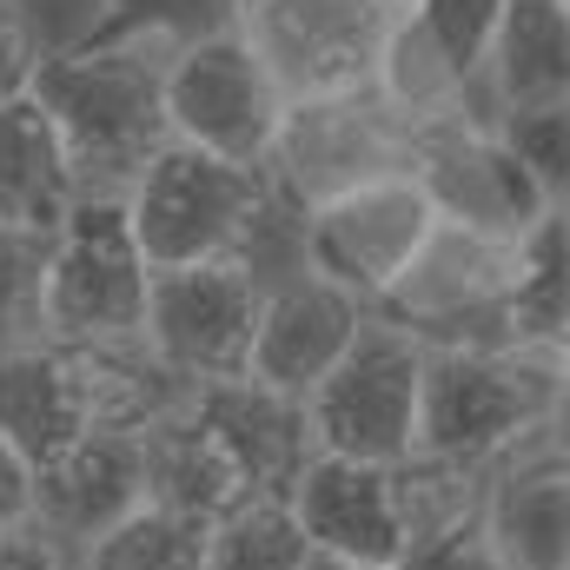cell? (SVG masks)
<instances>
[{
    "instance_id": "14",
    "label": "cell",
    "mask_w": 570,
    "mask_h": 570,
    "mask_svg": "<svg viewBox=\"0 0 570 570\" xmlns=\"http://www.w3.org/2000/svg\"><path fill=\"white\" fill-rule=\"evenodd\" d=\"M292 524L305 531L312 558L325 564H358V570H392L405 558L399 504H392V464H352L312 451V464L285 491Z\"/></svg>"
},
{
    "instance_id": "5",
    "label": "cell",
    "mask_w": 570,
    "mask_h": 570,
    "mask_svg": "<svg viewBox=\"0 0 570 570\" xmlns=\"http://www.w3.org/2000/svg\"><path fill=\"white\" fill-rule=\"evenodd\" d=\"M146 292H153V273L127 233L120 199H80L73 219L47 239L33 338H47V345H134L146 318Z\"/></svg>"
},
{
    "instance_id": "28",
    "label": "cell",
    "mask_w": 570,
    "mask_h": 570,
    "mask_svg": "<svg viewBox=\"0 0 570 570\" xmlns=\"http://www.w3.org/2000/svg\"><path fill=\"white\" fill-rule=\"evenodd\" d=\"M40 259L47 246L0 226V352L33 338V298H40Z\"/></svg>"
},
{
    "instance_id": "12",
    "label": "cell",
    "mask_w": 570,
    "mask_h": 570,
    "mask_svg": "<svg viewBox=\"0 0 570 570\" xmlns=\"http://www.w3.org/2000/svg\"><path fill=\"white\" fill-rule=\"evenodd\" d=\"M412 179L425 186L431 213H438L444 226H471V233H491V239H524L544 213H558V206L531 186V173L504 153L498 127H491L478 107L419 127Z\"/></svg>"
},
{
    "instance_id": "29",
    "label": "cell",
    "mask_w": 570,
    "mask_h": 570,
    "mask_svg": "<svg viewBox=\"0 0 570 570\" xmlns=\"http://www.w3.org/2000/svg\"><path fill=\"white\" fill-rule=\"evenodd\" d=\"M47 60V33L27 0H0V107L33 94V73Z\"/></svg>"
},
{
    "instance_id": "2",
    "label": "cell",
    "mask_w": 570,
    "mask_h": 570,
    "mask_svg": "<svg viewBox=\"0 0 570 570\" xmlns=\"http://www.w3.org/2000/svg\"><path fill=\"white\" fill-rule=\"evenodd\" d=\"M120 213H127L146 273H179V266H213V259L273 266V233H292L259 166H233V159L173 140L120 193Z\"/></svg>"
},
{
    "instance_id": "34",
    "label": "cell",
    "mask_w": 570,
    "mask_h": 570,
    "mask_svg": "<svg viewBox=\"0 0 570 570\" xmlns=\"http://www.w3.org/2000/svg\"><path fill=\"white\" fill-rule=\"evenodd\" d=\"M312 570H358V564H325V558H312Z\"/></svg>"
},
{
    "instance_id": "30",
    "label": "cell",
    "mask_w": 570,
    "mask_h": 570,
    "mask_svg": "<svg viewBox=\"0 0 570 570\" xmlns=\"http://www.w3.org/2000/svg\"><path fill=\"white\" fill-rule=\"evenodd\" d=\"M392 570H504V564H498V551H491L484 524L471 518V524H464V531H451V538L412 544V551H405Z\"/></svg>"
},
{
    "instance_id": "20",
    "label": "cell",
    "mask_w": 570,
    "mask_h": 570,
    "mask_svg": "<svg viewBox=\"0 0 570 570\" xmlns=\"http://www.w3.org/2000/svg\"><path fill=\"white\" fill-rule=\"evenodd\" d=\"M0 438L27 464H47L67 444L94 438L87 412H80V392H73V365L60 345L27 338V345L0 352Z\"/></svg>"
},
{
    "instance_id": "16",
    "label": "cell",
    "mask_w": 570,
    "mask_h": 570,
    "mask_svg": "<svg viewBox=\"0 0 570 570\" xmlns=\"http://www.w3.org/2000/svg\"><path fill=\"white\" fill-rule=\"evenodd\" d=\"M134 504H146L140 438H80L60 458L33 464V524L60 538L73 558Z\"/></svg>"
},
{
    "instance_id": "15",
    "label": "cell",
    "mask_w": 570,
    "mask_h": 570,
    "mask_svg": "<svg viewBox=\"0 0 570 570\" xmlns=\"http://www.w3.org/2000/svg\"><path fill=\"white\" fill-rule=\"evenodd\" d=\"M478 524L504 570H570V451L544 431L484 471Z\"/></svg>"
},
{
    "instance_id": "8",
    "label": "cell",
    "mask_w": 570,
    "mask_h": 570,
    "mask_svg": "<svg viewBox=\"0 0 570 570\" xmlns=\"http://www.w3.org/2000/svg\"><path fill=\"white\" fill-rule=\"evenodd\" d=\"M259 292H266V266L259 259H213V266L153 273L140 345L179 392H206V385L246 379Z\"/></svg>"
},
{
    "instance_id": "22",
    "label": "cell",
    "mask_w": 570,
    "mask_h": 570,
    "mask_svg": "<svg viewBox=\"0 0 570 570\" xmlns=\"http://www.w3.org/2000/svg\"><path fill=\"white\" fill-rule=\"evenodd\" d=\"M73 570H206V524L166 504H134L73 558Z\"/></svg>"
},
{
    "instance_id": "17",
    "label": "cell",
    "mask_w": 570,
    "mask_h": 570,
    "mask_svg": "<svg viewBox=\"0 0 570 570\" xmlns=\"http://www.w3.org/2000/svg\"><path fill=\"white\" fill-rule=\"evenodd\" d=\"M186 412L213 431V444L233 458V471H239V484L253 498H285L292 478L312 464L305 405L279 399V392H259L253 379H226V385L186 392Z\"/></svg>"
},
{
    "instance_id": "33",
    "label": "cell",
    "mask_w": 570,
    "mask_h": 570,
    "mask_svg": "<svg viewBox=\"0 0 570 570\" xmlns=\"http://www.w3.org/2000/svg\"><path fill=\"white\" fill-rule=\"evenodd\" d=\"M372 7H385V13H405V7H419V0H372Z\"/></svg>"
},
{
    "instance_id": "31",
    "label": "cell",
    "mask_w": 570,
    "mask_h": 570,
    "mask_svg": "<svg viewBox=\"0 0 570 570\" xmlns=\"http://www.w3.org/2000/svg\"><path fill=\"white\" fill-rule=\"evenodd\" d=\"M0 570H73V551L47 538L40 524H13L0 531Z\"/></svg>"
},
{
    "instance_id": "10",
    "label": "cell",
    "mask_w": 570,
    "mask_h": 570,
    "mask_svg": "<svg viewBox=\"0 0 570 570\" xmlns=\"http://www.w3.org/2000/svg\"><path fill=\"white\" fill-rule=\"evenodd\" d=\"M385 27L392 13L372 0H246L239 7V40L259 53L285 107L372 87Z\"/></svg>"
},
{
    "instance_id": "11",
    "label": "cell",
    "mask_w": 570,
    "mask_h": 570,
    "mask_svg": "<svg viewBox=\"0 0 570 570\" xmlns=\"http://www.w3.org/2000/svg\"><path fill=\"white\" fill-rule=\"evenodd\" d=\"M279 87L266 80L259 53L233 33L193 40L166 60V140L233 159V166H266V146L279 134Z\"/></svg>"
},
{
    "instance_id": "3",
    "label": "cell",
    "mask_w": 570,
    "mask_h": 570,
    "mask_svg": "<svg viewBox=\"0 0 570 570\" xmlns=\"http://www.w3.org/2000/svg\"><path fill=\"white\" fill-rule=\"evenodd\" d=\"M570 352L531 345H464L425 352V392H419V451L491 471L518 444L564 431Z\"/></svg>"
},
{
    "instance_id": "13",
    "label": "cell",
    "mask_w": 570,
    "mask_h": 570,
    "mask_svg": "<svg viewBox=\"0 0 570 570\" xmlns=\"http://www.w3.org/2000/svg\"><path fill=\"white\" fill-rule=\"evenodd\" d=\"M365 305L338 285L312 279L298 259H285L279 273L266 266V292H259V318H253V345H246V379L259 392L279 399H312V385L352 352V338L365 332Z\"/></svg>"
},
{
    "instance_id": "27",
    "label": "cell",
    "mask_w": 570,
    "mask_h": 570,
    "mask_svg": "<svg viewBox=\"0 0 570 570\" xmlns=\"http://www.w3.org/2000/svg\"><path fill=\"white\" fill-rule=\"evenodd\" d=\"M504 7H511V0H419V7H405V13L425 27V40L444 53V67H451L464 87H478L484 47H491Z\"/></svg>"
},
{
    "instance_id": "23",
    "label": "cell",
    "mask_w": 570,
    "mask_h": 570,
    "mask_svg": "<svg viewBox=\"0 0 570 570\" xmlns=\"http://www.w3.org/2000/svg\"><path fill=\"white\" fill-rule=\"evenodd\" d=\"M246 0H87V20L73 40H153L166 53L233 33Z\"/></svg>"
},
{
    "instance_id": "1",
    "label": "cell",
    "mask_w": 570,
    "mask_h": 570,
    "mask_svg": "<svg viewBox=\"0 0 570 570\" xmlns=\"http://www.w3.org/2000/svg\"><path fill=\"white\" fill-rule=\"evenodd\" d=\"M166 47L153 40H67L47 47L33 100L47 107L80 199H120L166 146Z\"/></svg>"
},
{
    "instance_id": "9",
    "label": "cell",
    "mask_w": 570,
    "mask_h": 570,
    "mask_svg": "<svg viewBox=\"0 0 570 570\" xmlns=\"http://www.w3.org/2000/svg\"><path fill=\"white\" fill-rule=\"evenodd\" d=\"M438 226L425 186L412 173H392V179H372L358 193H338L312 213L292 219V259L312 273V279L352 292L365 312L399 285V273L412 266V253L425 246V233Z\"/></svg>"
},
{
    "instance_id": "7",
    "label": "cell",
    "mask_w": 570,
    "mask_h": 570,
    "mask_svg": "<svg viewBox=\"0 0 570 570\" xmlns=\"http://www.w3.org/2000/svg\"><path fill=\"white\" fill-rule=\"evenodd\" d=\"M419 392H425V345L385 318H365L352 352L305 399L312 451L352 458V464L412 458L419 451Z\"/></svg>"
},
{
    "instance_id": "6",
    "label": "cell",
    "mask_w": 570,
    "mask_h": 570,
    "mask_svg": "<svg viewBox=\"0 0 570 570\" xmlns=\"http://www.w3.org/2000/svg\"><path fill=\"white\" fill-rule=\"evenodd\" d=\"M511 266H518V239H491L438 219L399 285L372 305V318L399 325L425 352L511 345Z\"/></svg>"
},
{
    "instance_id": "19",
    "label": "cell",
    "mask_w": 570,
    "mask_h": 570,
    "mask_svg": "<svg viewBox=\"0 0 570 570\" xmlns=\"http://www.w3.org/2000/svg\"><path fill=\"white\" fill-rule=\"evenodd\" d=\"M80 206V179L67 166V146L53 134L47 107L33 94L0 107V226L27 239H53Z\"/></svg>"
},
{
    "instance_id": "18",
    "label": "cell",
    "mask_w": 570,
    "mask_h": 570,
    "mask_svg": "<svg viewBox=\"0 0 570 570\" xmlns=\"http://www.w3.org/2000/svg\"><path fill=\"white\" fill-rule=\"evenodd\" d=\"M471 107L484 120L531 114V107H570V0H511L504 7V20L484 47Z\"/></svg>"
},
{
    "instance_id": "24",
    "label": "cell",
    "mask_w": 570,
    "mask_h": 570,
    "mask_svg": "<svg viewBox=\"0 0 570 570\" xmlns=\"http://www.w3.org/2000/svg\"><path fill=\"white\" fill-rule=\"evenodd\" d=\"M478 498H484V471L444 464V458H425V451H412V458L392 464V504H399L405 551L464 531L478 518Z\"/></svg>"
},
{
    "instance_id": "32",
    "label": "cell",
    "mask_w": 570,
    "mask_h": 570,
    "mask_svg": "<svg viewBox=\"0 0 570 570\" xmlns=\"http://www.w3.org/2000/svg\"><path fill=\"white\" fill-rule=\"evenodd\" d=\"M33 524V464L0 438V531Z\"/></svg>"
},
{
    "instance_id": "4",
    "label": "cell",
    "mask_w": 570,
    "mask_h": 570,
    "mask_svg": "<svg viewBox=\"0 0 570 570\" xmlns=\"http://www.w3.org/2000/svg\"><path fill=\"white\" fill-rule=\"evenodd\" d=\"M412 120L379 94V87H358V94H325V100H292L279 114V134L266 146V186L279 199L285 219L338 199V193H358L372 179H392V173H412Z\"/></svg>"
},
{
    "instance_id": "25",
    "label": "cell",
    "mask_w": 570,
    "mask_h": 570,
    "mask_svg": "<svg viewBox=\"0 0 570 570\" xmlns=\"http://www.w3.org/2000/svg\"><path fill=\"white\" fill-rule=\"evenodd\" d=\"M206 570H312V544L285 498H246L206 524Z\"/></svg>"
},
{
    "instance_id": "21",
    "label": "cell",
    "mask_w": 570,
    "mask_h": 570,
    "mask_svg": "<svg viewBox=\"0 0 570 570\" xmlns=\"http://www.w3.org/2000/svg\"><path fill=\"white\" fill-rule=\"evenodd\" d=\"M511 345L570 352V213H544L518 239L511 266Z\"/></svg>"
},
{
    "instance_id": "26",
    "label": "cell",
    "mask_w": 570,
    "mask_h": 570,
    "mask_svg": "<svg viewBox=\"0 0 570 570\" xmlns=\"http://www.w3.org/2000/svg\"><path fill=\"white\" fill-rule=\"evenodd\" d=\"M504 153L531 173V186L564 206V186H570V107H531V114H498L491 120Z\"/></svg>"
}]
</instances>
